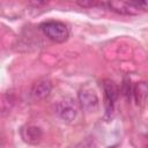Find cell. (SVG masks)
I'll return each instance as SVG.
<instances>
[{
  "label": "cell",
  "mask_w": 148,
  "mask_h": 148,
  "mask_svg": "<svg viewBox=\"0 0 148 148\" xmlns=\"http://www.w3.org/2000/svg\"><path fill=\"white\" fill-rule=\"evenodd\" d=\"M105 8L120 15H138L148 12V1L130 0V1H106Z\"/></svg>",
  "instance_id": "1"
},
{
  "label": "cell",
  "mask_w": 148,
  "mask_h": 148,
  "mask_svg": "<svg viewBox=\"0 0 148 148\" xmlns=\"http://www.w3.org/2000/svg\"><path fill=\"white\" fill-rule=\"evenodd\" d=\"M39 28L49 39H51L52 42H56V43H64L67 40V38L69 36V31H68V28L66 27V24L62 22H59V21L44 22L39 25Z\"/></svg>",
  "instance_id": "2"
},
{
  "label": "cell",
  "mask_w": 148,
  "mask_h": 148,
  "mask_svg": "<svg viewBox=\"0 0 148 148\" xmlns=\"http://www.w3.org/2000/svg\"><path fill=\"white\" fill-rule=\"evenodd\" d=\"M103 91H104V106H105V114L111 116L114 103L119 95V89L117 84L111 80H104L103 81Z\"/></svg>",
  "instance_id": "3"
},
{
  "label": "cell",
  "mask_w": 148,
  "mask_h": 148,
  "mask_svg": "<svg viewBox=\"0 0 148 148\" xmlns=\"http://www.w3.org/2000/svg\"><path fill=\"white\" fill-rule=\"evenodd\" d=\"M77 98L81 109L87 112H92L98 106V97L96 92L89 87L82 88L77 94Z\"/></svg>",
  "instance_id": "4"
},
{
  "label": "cell",
  "mask_w": 148,
  "mask_h": 148,
  "mask_svg": "<svg viewBox=\"0 0 148 148\" xmlns=\"http://www.w3.org/2000/svg\"><path fill=\"white\" fill-rule=\"evenodd\" d=\"M56 111L59 114V117L66 121H72L76 117V105L73 98L71 97H65L60 99L57 105H56Z\"/></svg>",
  "instance_id": "5"
},
{
  "label": "cell",
  "mask_w": 148,
  "mask_h": 148,
  "mask_svg": "<svg viewBox=\"0 0 148 148\" xmlns=\"http://www.w3.org/2000/svg\"><path fill=\"white\" fill-rule=\"evenodd\" d=\"M21 136H22L24 142H27L29 145H36L40 141V139L43 136V132L39 127L34 126V125H29V126L22 127Z\"/></svg>",
  "instance_id": "6"
},
{
  "label": "cell",
  "mask_w": 148,
  "mask_h": 148,
  "mask_svg": "<svg viewBox=\"0 0 148 148\" xmlns=\"http://www.w3.org/2000/svg\"><path fill=\"white\" fill-rule=\"evenodd\" d=\"M52 90V84L49 80H39L37 81L31 89V94L34 96V98L36 99H45L46 97L50 96Z\"/></svg>",
  "instance_id": "7"
},
{
  "label": "cell",
  "mask_w": 148,
  "mask_h": 148,
  "mask_svg": "<svg viewBox=\"0 0 148 148\" xmlns=\"http://www.w3.org/2000/svg\"><path fill=\"white\" fill-rule=\"evenodd\" d=\"M133 97L138 105H142L148 96V84L146 82H138L133 87Z\"/></svg>",
  "instance_id": "8"
},
{
  "label": "cell",
  "mask_w": 148,
  "mask_h": 148,
  "mask_svg": "<svg viewBox=\"0 0 148 148\" xmlns=\"http://www.w3.org/2000/svg\"><path fill=\"white\" fill-rule=\"evenodd\" d=\"M14 104V97L12 92H6L2 96V102H1V108H2V113L5 112H9V110L12 109Z\"/></svg>",
  "instance_id": "9"
},
{
  "label": "cell",
  "mask_w": 148,
  "mask_h": 148,
  "mask_svg": "<svg viewBox=\"0 0 148 148\" xmlns=\"http://www.w3.org/2000/svg\"><path fill=\"white\" fill-rule=\"evenodd\" d=\"M76 5L83 8H95V7H104L105 8V2L101 1H76Z\"/></svg>",
  "instance_id": "10"
},
{
  "label": "cell",
  "mask_w": 148,
  "mask_h": 148,
  "mask_svg": "<svg viewBox=\"0 0 148 148\" xmlns=\"http://www.w3.org/2000/svg\"><path fill=\"white\" fill-rule=\"evenodd\" d=\"M74 148H97V145L92 139L88 138V139H84L81 142H79Z\"/></svg>",
  "instance_id": "11"
},
{
  "label": "cell",
  "mask_w": 148,
  "mask_h": 148,
  "mask_svg": "<svg viewBox=\"0 0 148 148\" xmlns=\"http://www.w3.org/2000/svg\"><path fill=\"white\" fill-rule=\"evenodd\" d=\"M123 94H124L128 99L131 98V96H132V94H133V88H132V86H131V81H130V79H127V77H125V80H124Z\"/></svg>",
  "instance_id": "12"
},
{
  "label": "cell",
  "mask_w": 148,
  "mask_h": 148,
  "mask_svg": "<svg viewBox=\"0 0 148 148\" xmlns=\"http://www.w3.org/2000/svg\"><path fill=\"white\" fill-rule=\"evenodd\" d=\"M146 148H148V145H147V147H146Z\"/></svg>",
  "instance_id": "13"
}]
</instances>
